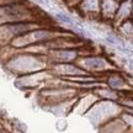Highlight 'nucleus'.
Segmentation results:
<instances>
[{
  "mask_svg": "<svg viewBox=\"0 0 133 133\" xmlns=\"http://www.w3.org/2000/svg\"><path fill=\"white\" fill-rule=\"evenodd\" d=\"M84 64L89 68H102L105 66V61L100 58H88V59H84Z\"/></svg>",
  "mask_w": 133,
  "mask_h": 133,
  "instance_id": "1",
  "label": "nucleus"
},
{
  "mask_svg": "<svg viewBox=\"0 0 133 133\" xmlns=\"http://www.w3.org/2000/svg\"><path fill=\"white\" fill-rule=\"evenodd\" d=\"M132 43H133V41H132Z\"/></svg>",
  "mask_w": 133,
  "mask_h": 133,
  "instance_id": "5",
  "label": "nucleus"
},
{
  "mask_svg": "<svg viewBox=\"0 0 133 133\" xmlns=\"http://www.w3.org/2000/svg\"><path fill=\"white\" fill-rule=\"evenodd\" d=\"M132 65H133V62H132Z\"/></svg>",
  "mask_w": 133,
  "mask_h": 133,
  "instance_id": "4",
  "label": "nucleus"
},
{
  "mask_svg": "<svg viewBox=\"0 0 133 133\" xmlns=\"http://www.w3.org/2000/svg\"><path fill=\"white\" fill-rule=\"evenodd\" d=\"M36 1H38V3H47L48 0H36Z\"/></svg>",
  "mask_w": 133,
  "mask_h": 133,
  "instance_id": "3",
  "label": "nucleus"
},
{
  "mask_svg": "<svg viewBox=\"0 0 133 133\" xmlns=\"http://www.w3.org/2000/svg\"><path fill=\"white\" fill-rule=\"evenodd\" d=\"M57 17L59 20H62L64 22H68V24H73V20L70 17H68L66 15H63V14H57Z\"/></svg>",
  "mask_w": 133,
  "mask_h": 133,
  "instance_id": "2",
  "label": "nucleus"
}]
</instances>
